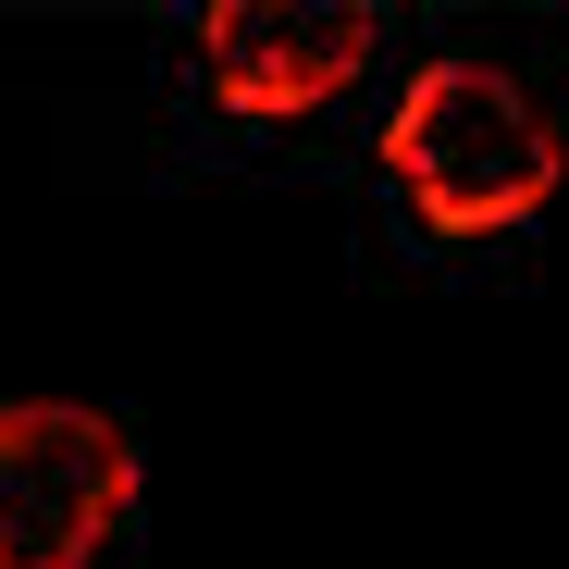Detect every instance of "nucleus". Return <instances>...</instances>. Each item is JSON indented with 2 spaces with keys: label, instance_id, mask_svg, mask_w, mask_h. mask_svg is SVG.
Instances as JSON below:
<instances>
[{
  "label": "nucleus",
  "instance_id": "obj_3",
  "mask_svg": "<svg viewBox=\"0 0 569 569\" xmlns=\"http://www.w3.org/2000/svg\"><path fill=\"white\" fill-rule=\"evenodd\" d=\"M385 50L371 13H322V0H223L199 26V74L223 112H310Z\"/></svg>",
  "mask_w": 569,
  "mask_h": 569
},
{
  "label": "nucleus",
  "instance_id": "obj_2",
  "mask_svg": "<svg viewBox=\"0 0 569 569\" xmlns=\"http://www.w3.org/2000/svg\"><path fill=\"white\" fill-rule=\"evenodd\" d=\"M137 496V433L87 397L0 409V569H87Z\"/></svg>",
  "mask_w": 569,
  "mask_h": 569
},
{
  "label": "nucleus",
  "instance_id": "obj_1",
  "mask_svg": "<svg viewBox=\"0 0 569 569\" xmlns=\"http://www.w3.org/2000/svg\"><path fill=\"white\" fill-rule=\"evenodd\" d=\"M557 112L532 100V87L508 74V62H470V50H446V62H421L409 87H397V112H385V173L409 186V211L421 223H520L545 186H557Z\"/></svg>",
  "mask_w": 569,
  "mask_h": 569
}]
</instances>
